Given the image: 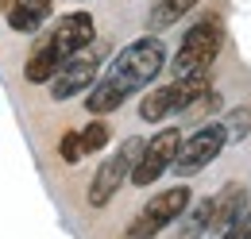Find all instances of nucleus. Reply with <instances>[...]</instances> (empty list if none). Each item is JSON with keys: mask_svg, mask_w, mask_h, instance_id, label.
Listing matches in <instances>:
<instances>
[{"mask_svg": "<svg viewBox=\"0 0 251 239\" xmlns=\"http://www.w3.org/2000/svg\"><path fill=\"white\" fill-rule=\"evenodd\" d=\"M244 201H248V189H244L240 181H228L217 197H213V216H209V228H213V232L232 228V224L240 220V212H244Z\"/></svg>", "mask_w": 251, "mask_h": 239, "instance_id": "obj_10", "label": "nucleus"}, {"mask_svg": "<svg viewBox=\"0 0 251 239\" xmlns=\"http://www.w3.org/2000/svg\"><path fill=\"white\" fill-rule=\"evenodd\" d=\"M201 0H155V8H151V31H162V27H170V24H178L186 12H193Z\"/></svg>", "mask_w": 251, "mask_h": 239, "instance_id": "obj_12", "label": "nucleus"}, {"mask_svg": "<svg viewBox=\"0 0 251 239\" xmlns=\"http://www.w3.org/2000/svg\"><path fill=\"white\" fill-rule=\"evenodd\" d=\"M178 143H182V131H178V127H162L151 139H143V150H139V158H135L127 181H131L135 189L155 185V181L170 170V162H174V154H178Z\"/></svg>", "mask_w": 251, "mask_h": 239, "instance_id": "obj_9", "label": "nucleus"}, {"mask_svg": "<svg viewBox=\"0 0 251 239\" xmlns=\"http://www.w3.org/2000/svg\"><path fill=\"white\" fill-rule=\"evenodd\" d=\"M139 150H143V139L131 135V139L120 143V150H116L112 158H104V162L97 166L93 181H89V205H93V209H104V205L120 193V185L127 181L131 166H135V158H139Z\"/></svg>", "mask_w": 251, "mask_h": 239, "instance_id": "obj_8", "label": "nucleus"}, {"mask_svg": "<svg viewBox=\"0 0 251 239\" xmlns=\"http://www.w3.org/2000/svg\"><path fill=\"white\" fill-rule=\"evenodd\" d=\"M8 27L12 31H24V35H31V31L43 27V20L50 16V0H8Z\"/></svg>", "mask_w": 251, "mask_h": 239, "instance_id": "obj_11", "label": "nucleus"}, {"mask_svg": "<svg viewBox=\"0 0 251 239\" xmlns=\"http://www.w3.org/2000/svg\"><path fill=\"white\" fill-rule=\"evenodd\" d=\"M93 39H97V27H93V16H89V12H70V16H62V20L31 47L27 66H24V77H27L31 85H47V81L54 77V70H58L66 58H74L77 50H85Z\"/></svg>", "mask_w": 251, "mask_h": 239, "instance_id": "obj_2", "label": "nucleus"}, {"mask_svg": "<svg viewBox=\"0 0 251 239\" xmlns=\"http://www.w3.org/2000/svg\"><path fill=\"white\" fill-rule=\"evenodd\" d=\"M186 209H189V189L186 185H170V189L155 193L143 209L135 212V220L127 224L124 239H155L162 228H170Z\"/></svg>", "mask_w": 251, "mask_h": 239, "instance_id": "obj_5", "label": "nucleus"}, {"mask_svg": "<svg viewBox=\"0 0 251 239\" xmlns=\"http://www.w3.org/2000/svg\"><path fill=\"white\" fill-rule=\"evenodd\" d=\"M224 135L236 143V139H248L251 135V108H232L224 120Z\"/></svg>", "mask_w": 251, "mask_h": 239, "instance_id": "obj_15", "label": "nucleus"}, {"mask_svg": "<svg viewBox=\"0 0 251 239\" xmlns=\"http://www.w3.org/2000/svg\"><path fill=\"white\" fill-rule=\"evenodd\" d=\"M220 239H240V224H232V228H224V232H220Z\"/></svg>", "mask_w": 251, "mask_h": 239, "instance_id": "obj_17", "label": "nucleus"}, {"mask_svg": "<svg viewBox=\"0 0 251 239\" xmlns=\"http://www.w3.org/2000/svg\"><path fill=\"white\" fill-rule=\"evenodd\" d=\"M209 216H213V201L205 197L201 205H193V209H189L186 224H182V232H178L174 239H197L201 232H209Z\"/></svg>", "mask_w": 251, "mask_h": 239, "instance_id": "obj_13", "label": "nucleus"}, {"mask_svg": "<svg viewBox=\"0 0 251 239\" xmlns=\"http://www.w3.org/2000/svg\"><path fill=\"white\" fill-rule=\"evenodd\" d=\"M77 139H81V150H85V154H97V150L108 147V139H112V127H108L104 120H93L85 131H77Z\"/></svg>", "mask_w": 251, "mask_h": 239, "instance_id": "obj_14", "label": "nucleus"}, {"mask_svg": "<svg viewBox=\"0 0 251 239\" xmlns=\"http://www.w3.org/2000/svg\"><path fill=\"white\" fill-rule=\"evenodd\" d=\"M58 154H62V162H70V166H77L81 162V139H77V131H66L62 139H58Z\"/></svg>", "mask_w": 251, "mask_h": 239, "instance_id": "obj_16", "label": "nucleus"}, {"mask_svg": "<svg viewBox=\"0 0 251 239\" xmlns=\"http://www.w3.org/2000/svg\"><path fill=\"white\" fill-rule=\"evenodd\" d=\"M228 143V135H224V123H201V127H193L189 135H182V143H178V154H174V162H170V170L174 174H182V178H193V174H201L213 158H217L220 150Z\"/></svg>", "mask_w": 251, "mask_h": 239, "instance_id": "obj_7", "label": "nucleus"}, {"mask_svg": "<svg viewBox=\"0 0 251 239\" xmlns=\"http://www.w3.org/2000/svg\"><path fill=\"white\" fill-rule=\"evenodd\" d=\"M220 47H224V24L217 16H205L186 31L178 54L170 58V73L174 77H189V73H209V66L217 62Z\"/></svg>", "mask_w": 251, "mask_h": 239, "instance_id": "obj_3", "label": "nucleus"}, {"mask_svg": "<svg viewBox=\"0 0 251 239\" xmlns=\"http://www.w3.org/2000/svg\"><path fill=\"white\" fill-rule=\"evenodd\" d=\"M162 70H166V47H162V39L143 35V39L127 43L124 50L108 62V70L93 81V89L85 96V108H89L93 116L116 112L127 96H135L139 89H147Z\"/></svg>", "mask_w": 251, "mask_h": 239, "instance_id": "obj_1", "label": "nucleus"}, {"mask_svg": "<svg viewBox=\"0 0 251 239\" xmlns=\"http://www.w3.org/2000/svg\"><path fill=\"white\" fill-rule=\"evenodd\" d=\"M213 89L209 85V73H189V77H174L170 85H162V89H151L143 100H139V116L147 120V123H162L166 116H174V112H186L193 108L205 93Z\"/></svg>", "mask_w": 251, "mask_h": 239, "instance_id": "obj_4", "label": "nucleus"}, {"mask_svg": "<svg viewBox=\"0 0 251 239\" xmlns=\"http://www.w3.org/2000/svg\"><path fill=\"white\" fill-rule=\"evenodd\" d=\"M100 62H104V47L93 39L85 50H77L74 58H66L62 66L54 70V77L47 81V85H50V100H70V96H77V93L93 89V81L100 77Z\"/></svg>", "mask_w": 251, "mask_h": 239, "instance_id": "obj_6", "label": "nucleus"}]
</instances>
